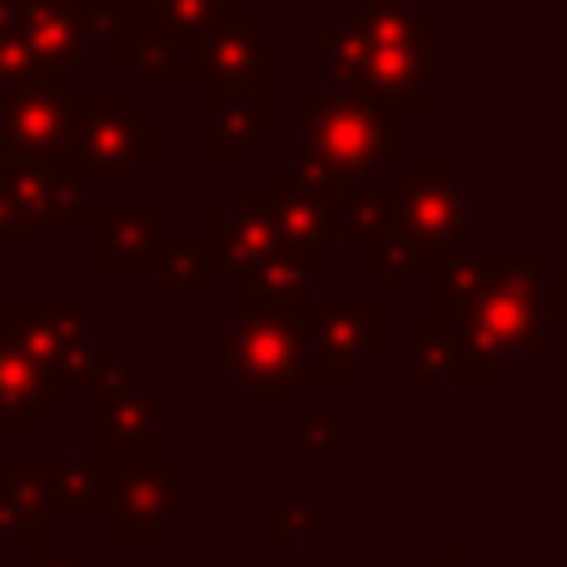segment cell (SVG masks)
<instances>
[{
    "instance_id": "cell-1",
    "label": "cell",
    "mask_w": 567,
    "mask_h": 567,
    "mask_svg": "<svg viewBox=\"0 0 567 567\" xmlns=\"http://www.w3.org/2000/svg\"><path fill=\"white\" fill-rule=\"evenodd\" d=\"M329 100L413 120L429 110V6L423 0H349L319 30Z\"/></svg>"
},
{
    "instance_id": "cell-2",
    "label": "cell",
    "mask_w": 567,
    "mask_h": 567,
    "mask_svg": "<svg viewBox=\"0 0 567 567\" xmlns=\"http://www.w3.org/2000/svg\"><path fill=\"white\" fill-rule=\"evenodd\" d=\"M458 249H473V185L453 165H413L403 185H389V225L359 255L383 289L403 293Z\"/></svg>"
},
{
    "instance_id": "cell-3",
    "label": "cell",
    "mask_w": 567,
    "mask_h": 567,
    "mask_svg": "<svg viewBox=\"0 0 567 567\" xmlns=\"http://www.w3.org/2000/svg\"><path fill=\"white\" fill-rule=\"evenodd\" d=\"M303 389H359L363 373L389 359V303L383 293L309 299L299 313Z\"/></svg>"
},
{
    "instance_id": "cell-4",
    "label": "cell",
    "mask_w": 567,
    "mask_h": 567,
    "mask_svg": "<svg viewBox=\"0 0 567 567\" xmlns=\"http://www.w3.org/2000/svg\"><path fill=\"white\" fill-rule=\"evenodd\" d=\"M0 333L16 349H25L65 389L90 383L115 359V343L95 339V303L80 299V293H60V299L20 293V299H6L0 303Z\"/></svg>"
},
{
    "instance_id": "cell-5",
    "label": "cell",
    "mask_w": 567,
    "mask_h": 567,
    "mask_svg": "<svg viewBox=\"0 0 567 567\" xmlns=\"http://www.w3.org/2000/svg\"><path fill=\"white\" fill-rule=\"evenodd\" d=\"M299 145L313 165H323L339 185H359L409 159V120L379 115V110L339 105L329 95H299Z\"/></svg>"
},
{
    "instance_id": "cell-6",
    "label": "cell",
    "mask_w": 567,
    "mask_h": 567,
    "mask_svg": "<svg viewBox=\"0 0 567 567\" xmlns=\"http://www.w3.org/2000/svg\"><path fill=\"white\" fill-rule=\"evenodd\" d=\"M159 125L140 110L135 95H70V165L85 185H130L155 159Z\"/></svg>"
},
{
    "instance_id": "cell-7",
    "label": "cell",
    "mask_w": 567,
    "mask_h": 567,
    "mask_svg": "<svg viewBox=\"0 0 567 567\" xmlns=\"http://www.w3.org/2000/svg\"><path fill=\"white\" fill-rule=\"evenodd\" d=\"M205 363L225 369L255 409H293L303 393V333L299 319L239 313L215 343H205Z\"/></svg>"
},
{
    "instance_id": "cell-8",
    "label": "cell",
    "mask_w": 567,
    "mask_h": 567,
    "mask_svg": "<svg viewBox=\"0 0 567 567\" xmlns=\"http://www.w3.org/2000/svg\"><path fill=\"white\" fill-rule=\"evenodd\" d=\"M185 458L179 453H150L125 468H110V538L115 548H155L175 523H185V498H179Z\"/></svg>"
},
{
    "instance_id": "cell-9",
    "label": "cell",
    "mask_w": 567,
    "mask_h": 567,
    "mask_svg": "<svg viewBox=\"0 0 567 567\" xmlns=\"http://www.w3.org/2000/svg\"><path fill=\"white\" fill-rule=\"evenodd\" d=\"M115 60L140 80V90H195V45L150 16L145 0H130L115 16Z\"/></svg>"
},
{
    "instance_id": "cell-10",
    "label": "cell",
    "mask_w": 567,
    "mask_h": 567,
    "mask_svg": "<svg viewBox=\"0 0 567 567\" xmlns=\"http://www.w3.org/2000/svg\"><path fill=\"white\" fill-rule=\"evenodd\" d=\"M95 419H90V458L105 468H125L135 458L159 453L165 433V399L155 383H130L120 393H90Z\"/></svg>"
},
{
    "instance_id": "cell-11",
    "label": "cell",
    "mask_w": 567,
    "mask_h": 567,
    "mask_svg": "<svg viewBox=\"0 0 567 567\" xmlns=\"http://www.w3.org/2000/svg\"><path fill=\"white\" fill-rule=\"evenodd\" d=\"M269 60H275V35H269V25H259L245 6H225L215 30L195 45L199 85L205 90L269 85Z\"/></svg>"
},
{
    "instance_id": "cell-12",
    "label": "cell",
    "mask_w": 567,
    "mask_h": 567,
    "mask_svg": "<svg viewBox=\"0 0 567 567\" xmlns=\"http://www.w3.org/2000/svg\"><path fill=\"white\" fill-rule=\"evenodd\" d=\"M199 235H205L209 265H215L225 279L249 275V269H259L269 255L289 249L275 235V225H269V215L259 209V199H255L249 185H229V199L209 209V219H205Z\"/></svg>"
},
{
    "instance_id": "cell-13",
    "label": "cell",
    "mask_w": 567,
    "mask_h": 567,
    "mask_svg": "<svg viewBox=\"0 0 567 567\" xmlns=\"http://www.w3.org/2000/svg\"><path fill=\"white\" fill-rule=\"evenodd\" d=\"M30 468L45 493L50 523L90 528L110 518V468L95 458H70V453H30Z\"/></svg>"
},
{
    "instance_id": "cell-14",
    "label": "cell",
    "mask_w": 567,
    "mask_h": 567,
    "mask_svg": "<svg viewBox=\"0 0 567 567\" xmlns=\"http://www.w3.org/2000/svg\"><path fill=\"white\" fill-rule=\"evenodd\" d=\"M313 299V255L279 249L259 269L229 279V319L239 313H269V319H299Z\"/></svg>"
},
{
    "instance_id": "cell-15",
    "label": "cell",
    "mask_w": 567,
    "mask_h": 567,
    "mask_svg": "<svg viewBox=\"0 0 567 567\" xmlns=\"http://www.w3.org/2000/svg\"><path fill=\"white\" fill-rule=\"evenodd\" d=\"M70 389L50 379L25 349L0 333V433H40L50 413H65Z\"/></svg>"
},
{
    "instance_id": "cell-16",
    "label": "cell",
    "mask_w": 567,
    "mask_h": 567,
    "mask_svg": "<svg viewBox=\"0 0 567 567\" xmlns=\"http://www.w3.org/2000/svg\"><path fill=\"white\" fill-rule=\"evenodd\" d=\"M85 225H90V265L100 275H140V269L155 265L159 235H165L155 205L95 209Z\"/></svg>"
},
{
    "instance_id": "cell-17",
    "label": "cell",
    "mask_w": 567,
    "mask_h": 567,
    "mask_svg": "<svg viewBox=\"0 0 567 567\" xmlns=\"http://www.w3.org/2000/svg\"><path fill=\"white\" fill-rule=\"evenodd\" d=\"M275 125L269 110V85H249V90H209V135H205V155L209 159H239L259 145Z\"/></svg>"
},
{
    "instance_id": "cell-18",
    "label": "cell",
    "mask_w": 567,
    "mask_h": 567,
    "mask_svg": "<svg viewBox=\"0 0 567 567\" xmlns=\"http://www.w3.org/2000/svg\"><path fill=\"white\" fill-rule=\"evenodd\" d=\"M150 269H155L159 293H169V299H199L209 289V275H215L199 229H169V235H159L155 265Z\"/></svg>"
},
{
    "instance_id": "cell-19",
    "label": "cell",
    "mask_w": 567,
    "mask_h": 567,
    "mask_svg": "<svg viewBox=\"0 0 567 567\" xmlns=\"http://www.w3.org/2000/svg\"><path fill=\"white\" fill-rule=\"evenodd\" d=\"M409 379L419 383V389L458 379V343H453V333L443 329L433 313L409 329Z\"/></svg>"
},
{
    "instance_id": "cell-20",
    "label": "cell",
    "mask_w": 567,
    "mask_h": 567,
    "mask_svg": "<svg viewBox=\"0 0 567 567\" xmlns=\"http://www.w3.org/2000/svg\"><path fill=\"white\" fill-rule=\"evenodd\" d=\"M0 483H6L10 498H16L30 538H35V533H50V508H45V493H40L35 468H30V453H6V458H0Z\"/></svg>"
},
{
    "instance_id": "cell-21",
    "label": "cell",
    "mask_w": 567,
    "mask_h": 567,
    "mask_svg": "<svg viewBox=\"0 0 567 567\" xmlns=\"http://www.w3.org/2000/svg\"><path fill=\"white\" fill-rule=\"evenodd\" d=\"M343 443V413L329 403H313V409H293V453L299 458H329Z\"/></svg>"
},
{
    "instance_id": "cell-22",
    "label": "cell",
    "mask_w": 567,
    "mask_h": 567,
    "mask_svg": "<svg viewBox=\"0 0 567 567\" xmlns=\"http://www.w3.org/2000/svg\"><path fill=\"white\" fill-rule=\"evenodd\" d=\"M150 16L159 20V25H169L179 40H189V45H199V40L215 30V20L225 16L229 0H145Z\"/></svg>"
},
{
    "instance_id": "cell-23",
    "label": "cell",
    "mask_w": 567,
    "mask_h": 567,
    "mask_svg": "<svg viewBox=\"0 0 567 567\" xmlns=\"http://www.w3.org/2000/svg\"><path fill=\"white\" fill-rule=\"evenodd\" d=\"M323 533V503L319 498H284L269 518V543L275 548H299Z\"/></svg>"
},
{
    "instance_id": "cell-24",
    "label": "cell",
    "mask_w": 567,
    "mask_h": 567,
    "mask_svg": "<svg viewBox=\"0 0 567 567\" xmlns=\"http://www.w3.org/2000/svg\"><path fill=\"white\" fill-rule=\"evenodd\" d=\"M20 543H25V558H20V563H6V567H95V548H90V543L50 548L45 533H35V538H20Z\"/></svg>"
},
{
    "instance_id": "cell-25",
    "label": "cell",
    "mask_w": 567,
    "mask_h": 567,
    "mask_svg": "<svg viewBox=\"0 0 567 567\" xmlns=\"http://www.w3.org/2000/svg\"><path fill=\"white\" fill-rule=\"evenodd\" d=\"M423 567H488V563L478 558V548H473V543H439V548H433V558Z\"/></svg>"
},
{
    "instance_id": "cell-26",
    "label": "cell",
    "mask_w": 567,
    "mask_h": 567,
    "mask_svg": "<svg viewBox=\"0 0 567 567\" xmlns=\"http://www.w3.org/2000/svg\"><path fill=\"white\" fill-rule=\"evenodd\" d=\"M10 538H30V533H25V518H20L16 498H10V488L0 483V543H10Z\"/></svg>"
}]
</instances>
